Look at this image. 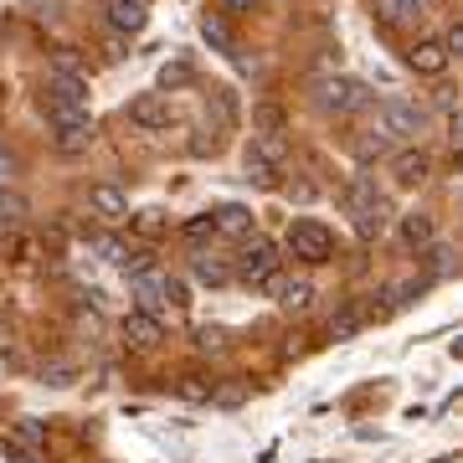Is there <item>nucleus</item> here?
I'll return each instance as SVG.
<instances>
[{
	"instance_id": "18",
	"label": "nucleus",
	"mask_w": 463,
	"mask_h": 463,
	"mask_svg": "<svg viewBox=\"0 0 463 463\" xmlns=\"http://www.w3.org/2000/svg\"><path fill=\"white\" fill-rule=\"evenodd\" d=\"M248 160H258V165H268V170H279L283 160H288V139H283V134H252Z\"/></svg>"
},
{
	"instance_id": "9",
	"label": "nucleus",
	"mask_w": 463,
	"mask_h": 463,
	"mask_svg": "<svg viewBox=\"0 0 463 463\" xmlns=\"http://www.w3.org/2000/svg\"><path fill=\"white\" fill-rule=\"evenodd\" d=\"M263 288L279 298V309H288V315H309V304H315V283H304V279H279L273 273Z\"/></svg>"
},
{
	"instance_id": "34",
	"label": "nucleus",
	"mask_w": 463,
	"mask_h": 463,
	"mask_svg": "<svg viewBox=\"0 0 463 463\" xmlns=\"http://www.w3.org/2000/svg\"><path fill=\"white\" fill-rule=\"evenodd\" d=\"M222 5H227V11H252L258 0H222Z\"/></svg>"
},
{
	"instance_id": "23",
	"label": "nucleus",
	"mask_w": 463,
	"mask_h": 463,
	"mask_svg": "<svg viewBox=\"0 0 463 463\" xmlns=\"http://www.w3.org/2000/svg\"><path fill=\"white\" fill-rule=\"evenodd\" d=\"M181 237H185V242H191V248H201V242H212V237H216V222H212V212L191 216V222H185V227H181Z\"/></svg>"
},
{
	"instance_id": "15",
	"label": "nucleus",
	"mask_w": 463,
	"mask_h": 463,
	"mask_svg": "<svg viewBox=\"0 0 463 463\" xmlns=\"http://www.w3.org/2000/svg\"><path fill=\"white\" fill-rule=\"evenodd\" d=\"M52 145H57V155H83L93 145V114L72 118V124H52Z\"/></svg>"
},
{
	"instance_id": "35",
	"label": "nucleus",
	"mask_w": 463,
	"mask_h": 463,
	"mask_svg": "<svg viewBox=\"0 0 463 463\" xmlns=\"http://www.w3.org/2000/svg\"><path fill=\"white\" fill-rule=\"evenodd\" d=\"M5 350H11V330H5V325H0V355H5Z\"/></svg>"
},
{
	"instance_id": "21",
	"label": "nucleus",
	"mask_w": 463,
	"mask_h": 463,
	"mask_svg": "<svg viewBox=\"0 0 463 463\" xmlns=\"http://www.w3.org/2000/svg\"><path fill=\"white\" fill-rule=\"evenodd\" d=\"M129 227L145 237V242H155V237H165V227H170V216L165 212H139V216H129Z\"/></svg>"
},
{
	"instance_id": "30",
	"label": "nucleus",
	"mask_w": 463,
	"mask_h": 463,
	"mask_svg": "<svg viewBox=\"0 0 463 463\" xmlns=\"http://www.w3.org/2000/svg\"><path fill=\"white\" fill-rule=\"evenodd\" d=\"M181 392H185L191 402H206V397H212V386H206L201 376H185V381H181Z\"/></svg>"
},
{
	"instance_id": "31",
	"label": "nucleus",
	"mask_w": 463,
	"mask_h": 463,
	"mask_svg": "<svg viewBox=\"0 0 463 463\" xmlns=\"http://www.w3.org/2000/svg\"><path fill=\"white\" fill-rule=\"evenodd\" d=\"M165 88H181V83H191V67L185 62H175V67H165V78H160Z\"/></svg>"
},
{
	"instance_id": "19",
	"label": "nucleus",
	"mask_w": 463,
	"mask_h": 463,
	"mask_svg": "<svg viewBox=\"0 0 463 463\" xmlns=\"http://www.w3.org/2000/svg\"><path fill=\"white\" fill-rule=\"evenodd\" d=\"M201 36H206V47H212V52H237V36H232L227 16H216V11L201 16Z\"/></svg>"
},
{
	"instance_id": "33",
	"label": "nucleus",
	"mask_w": 463,
	"mask_h": 463,
	"mask_svg": "<svg viewBox=\"0 0 463 463\" xmlns=\"http://www.w3.org/2000/svg\"><path fill=\"white\" fill-rule=\"evenodd\" d=\"M448 258H453V252H448V248H428V263L438 268V273H448Z\"/></svg>"
},
{
	"instance_id": "8",
	"label": "nucleus",
	"mask_w": 463,
	"mask_h": 463,
	"mask_svg": "<svg viewBox=\"0 0 463 463\" xmlns=\"http://www.w3.org/2000/svg\"><path fill=\"white\" fill-rule=\"evenodd\" d=\"M124 345L129 350H155L160 340H165V325H160V315H145V309H134V315H124Z\"/></svg>"
},
{
	"instance_id": "20",
	"label": "nucleus",
	"mask_w": 463,
	"mask_h": 463,
	"mask_svg": "<svg viewBox=\"0 0 463 463\" xmlns=\"http://www.w3.org/2000/svg\"><path fill=\"white\" fill-rule=\"evenodd\" d=\"M191 273H196V283H212V288L232 283V263L227 258H212V252H201L196 263H191Z\"/></svg>"
},
{
	"instance_id": "12",
	"label": "nucleus",
	"mask_w": 463,
	"mask_h": 463,
	"mask_svg": "<svg viewBox=\"0 0 463 463\" xmlns=\"http://www.w3.org/2000/svg\"><path fill=\"white\" fill-rule=\"evenodd\" d=\"M88 212L103 216V222H124V216H129V196H124L118 185L99 181V185H88Z\"/></svg>"
},
{
	"instance_id": "22",
	"label": "nucleus",
	"mask_w": 463,
	"mask_h": 463,
	"mask_svg": "<svg viewBox=\"0 0 463 463\" xmlns=\"http://www.w3.org/2000/svg\"><path fill=\"white\" fill-rule=\"evenodd\" d=\"M26 222V196L21 191H0V227H21Z\"/></svg>"
},
{
	"instance_id": "16",
	"label": "nucleus",
	"mask_w": 463,
	"mask_h": 463,
	"mask_svg": "<svg viewBox=\"0 0 463 463\" xmlns=\"http://www.w3.org/2000/svg\"><path fill=\"white\" fill-rule=\"evenodd\" d=\"M397 237H402V248H432V237H438V222H432L428 212H407L397 222Z\"/></svg>"
},
{
	"instance_id": "6",
	"label": "nucleus",
	"mask_w": 463,
	"mask_h": 463,
	"mask_svg": "<svg viewBox=\"0 0 463 463\" xmlns=\"http://www.w3.org/2000/svg\"><path fill=\"white\" fill-rule=\"evenodd\" d=\"M319 109L325 114H361V109H371V88L361 78H325L319 83Z\"/></svg>"
},
{
	"instance_id": "3",
	"label": "nucleus",
	"mask_w": 463,
	"mask_h": 463,
	"mask_svg": "<svg viewBox=\"0 0 463 463\" xmlns=\"http://www.w3.org/2000/svg\"><path fill=\"white\" fill-rule=\"evenodd\" d=\"M422 124H428V114H422L417 103H407V99H381L376 103V134L386 139V145H407V139H417Z\"/></svg>"
},
{
	"instance_id": "13",
	"label": "nucleus",
	"mask_w": 463,
	"mask_h": 463,
	"mask_svg": "<svg viewBox=\"0 0 463 463\" xmlns=\"http://www.w3.org/2000/svg\"><path fill=\"white\" fill-rule=\"evenodd\" d=\"M432 175V160H428V149H402V155H392V181L397 185H422Z\"/></svg>"
},
{
	"instance_id": "11",
	"label": "nucleus",
	"mask_w": 463,
	"mask_h": 463,
	"mask_svg": "<svg viewBox=\"0 0 463 463\" xmlns=\"http://www.w3.org/2000/svg\"><path fill=\"white\" fill-rule=\"evenodd\" d=\"M149 26V0H109V32L139 36Z\"/></svg>"
},
{
	"instance_id": "32",
	"label": "nucleus",
	"mask_w": 463,
	"mask_h": 463,
	"mask_svg": "<svg viewBox=\"0 0 463 463\" xmlns=\"http://www.w3.org/2000/svg\"><path fill=\"white\" fill-rule=\"evenodd\" d=\"M72 376H78L72 365H52V371H47V386H72Z\"/></svg>"
},
{
	"instance_id": "29",
	"label": "nucleus",
	"mask_w": 463,
	"mask_h": 463,
	"mask_svg": "<svg viewBox=\"0 0 463 463\" xmlns=\"http://www.w3.org/2000/svg\"><path fill=\"white\" fill-rule=\"evenodd\" d=\"M248 181L252 185H279V170H268V165H258V160H248Z\"/></svg>"
},
{
	"instance_id": "17",
	"label": "nucleus",
	"mask_w": 463,
	"mask_h": 463,
	"mask_svg": "<svg viewBox=\"0 0 463 463\" xmlns=\"http://www.w3.org/2000/svg\"><path fill=\"white\" fill-rule=\"evenodd\" d=\"M212 222H216V232H222V237H242V242L252 237V212H248V206H237V201L216 206Z\"/></svg>"
},
{
	"instance_id": "5",
	"label": "nucleus",
	"mask_w": 463,
	"mask_h": 463,
	"mask_svg": "<svg viewBox=\"0 0 463 463\" xmlns=\"http://www.w3.org/2000/svg\"><path fill=\"white\" fill-rule=\"evenodd\" d=\"M288 252H294L298 263H330V258H335L330 227L315 222V216H298L294 227H288Z\"/></svg>"
},
{
	"instance_id": "24",
	"label": "nucleus",
	"mask_w": 463,
	"mask_h": 463,
	"mask_svg": "<svg viewBox=\"0 0 463 463\" xmlns=\"http://www.w3.org/2000/svg\"><path fill=\"white\" fill-rule=\"evenodd\" d=\"M252 124H258V134H283V109L279 103H258L252 109Z\"/></svg>"
},
{
	"instance_id": "2",
	"label": "nucleus",
	"mask_w": 463,
	"mask_h": 463,
	"mask_svg": "<svg viewBox=\"0 0 463 463\" xmlns=\"http://www.w3.org/2000/svg\"><path fill=\"white\" fill-rule=\"evenodd\" d=\"M42 109H47V124H72V118H88V78H57V72H47Z\"/></svg>"
},
{
	"instance_id": "10",
	"label": "nucleus",
	"mask_w": 463,
	"mask_h": 463,
	"mask_svg": "<svg viewBox=\"0 0 463 463\" xmlns=\"http://www.w3.org/2000/svg\"><path fill=\"white\" fill-rule=\"evenodd\" d=\"M407 67L412 72H422V78H443L448 72V52L438 36H417L412 47H407Z\"/></svg>"
},
{
	"instance_id": "7",
	"label": "nucleus",
	"mask_w": 463,
	"mask_h": 463,
	"mask_svg": "<svg viewBox=\"0 0 463 463\" xmlns=\"http://www.w3.org/2000/svg\"><path fill=\"white\" fill-rule=\"evenodd\" d=\"M129 124L134 129H170V99L165 93H139V99H129Z\"/></svg>"
},
{
	"instance_id": "14",
	"label": "nucleus",
	"mask_w": 463,
	"mask_h": 463,
	"mask_svg": "<svg viewBox=\"0 0 463 463\" xmlns=\"http://www.w3.org/2000/svg\"><path fill=\"white\" fill-rule=\"evenodd\" d=\"M422 16H428L422 0H376V21L392 26V32H407V26H417Z\"/></svg>"
},
{
	"instance_id": "28",
	"label": "nucleus",
	"mask_w": 463,
	"mask_h": 463,
	"mask_svg": "<svg viewBox=\"0 0 463 463\" xmlns=\"http://www.w3.org/2000/svg\"><path fill=\"white\" fill-rule=\"evenodd\" d=\"M443 52H448V62H453V57H463V21H453V26H448Z\"/></svg>"
},
{
	"instance_id": "4",
	"label": "nucleus",
	"mask_w": 463,
	"mask_h": 463,
	"mask_svg": "<svg viewBox=\"0 0 463 463\" xmlns=\"http://www.w3.org/2000/svg\"><path fill=\"white\" fill-rule=\"evenodd\" d=\"M279 263H283V258H279V248H273L268 237H248V242H242V252L232 258V279L248 283V288H263V283L279 273Z\"/></svg>"
},
{
	"instance_id": "27",
	"label": "nucleus",
	"mask_w": 463,
	"mask_h": 463,
	"mask_svg": "<svg viewBox=\"0 0 463 463\" xmlns=\"http://www.w3.org/2000/svg\"><path fill=\"white\" fill-rule=\"evenodd\" d=\"M216 149H222V139H216L212 129H196V139H191V155H201V160H206V155H216Z\"/></svg>"
},
{
	"instance_id": "1",
	"label": "nucleus",
	"mask_w": 463,
	"mask_h": 463,
	"mask_svg": "<svg viewBox=\"0 0 463 463\" xmlns=\"http://www.w3.org/2000/svg\"><path fill=\"white\" fill-rule=\"evenodd\" d=\"M345 212L355 216V232H361V237H381V232L392 227V201L376 191L371 175H355V181L345 185Z\"/></svg>"
},
{
	"instance_id": "26",
	"label": "nucleus",
	"mask_w": 463,
	"mask_h": 463,
	"mask_svg": "<svg viewBox=\"0 0 463 463\" xmlns=\"http://www.w3.org/2000/svg\"><path fill=\"white\" fill-rule=\"evenodd\" d=\"M196 350H227V330H222V325H201V330H196Z\"/></svg>"
},
{
	"instance_id": "25",
	"label": "nucleus",
	"mask_w": 463,
	"mask_h": 463,
	"mask_svg": "<svg viewBox=\"0 0 463 463\" xmlns=\"http://www.w3.org/2000/svg\"><path fill=\"white\" fill-rule=\"evenodd\" d=\"M361 325H365L361 309H340V315L330 319V340H350V335L361 330Z\"/></svg>"
}]
</instances>
